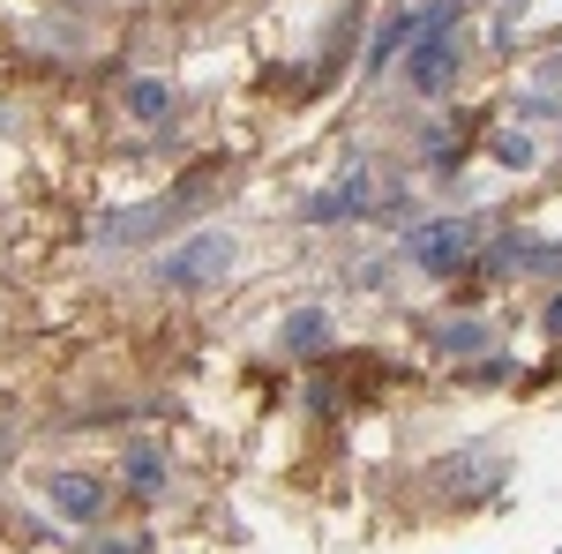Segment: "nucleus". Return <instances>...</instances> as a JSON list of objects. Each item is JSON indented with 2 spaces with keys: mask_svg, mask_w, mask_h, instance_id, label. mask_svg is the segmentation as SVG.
<instances>
[{
  "mask_svg": "<svg viewBox=\"0 0 562 554\" xmlns=\"http://www.w3.org/2000/svg\"><path fill=\"white\" fill-rule=\"evenodd\" d=\"M346 211H368V172H346V188L307 203V217H346Z\"/></svg>",
  "mask_w": 562,
  "mask_h": 554,
  "instance_id": "8",
  "label": "nucleus"
},
{
  "mask_svg": "<svg viewBox=\"0 0 562 554\" xmlns=\"http://www.w3.org/2000/svg\"><path fill=\"white\" fill-rule=\"evenodd\" d=\"M98 554H150V540H113V547H98Z\"/></svg>",
  "mask_w": 562,
  "mask_h": 554,
  "instance_id": "13",
  "label": "nucleus"
},
{
  "mask_svg": "<svg viewBox=\"0 0 562 554\" xmlns=\"http://www.w3.org/2000/svg\"><path fill=\"white\" fill-rule=\"evenodd\" d=\"M128 105L143 113V121H173V90H166V83H135Z\"/></svg>",
  "mask_w": 562,
  "mask_h": 554,
  "instance_id": "10",
  "label": "nucleus"
},
{
  "mask_svg": "<svg viewBox=\"0 0 562 554\" xmlns=\"http://www.w3.org/2000/svg\"><path fill=\"white\" fill-rule=\"evenodd\" d=\"M128 487L143 495V502H150V495H166V457H158L150 442H135V450H128Z\"/></svg>",
  "mask_w": 562,
  "mask_h": 554,
  "instance_id": "7",
  "label": "nucleus"
},
{
  "mask_svg": "<svg viewBox=\"0 0 562 554\" xmlns=\"http://www.w3.org/2000/svg\"><path fill=\"white\" fill-rule=\"evenodd\" d=\"M203 195H211V180H195L188 195H173V203H150V211L105 217V225H98V240H121V248H128V240H143V233H158V225H173V217H188L195 203H203Z\"/></svg>",
  "mask_w": 562,
  "mask_h": 554,
  "instance_id": "5",
  "label": "nucleus"
},
{
  "mask_svg": "<svg viewBox=\"0 0 562 554\" xmlns=\"http://www.w3.org/2000/svg\"><path fill=\"white\" fill-rule=\"evenodd\" d=\"M405 256L420 262V270H435V278H450V270H465L480 256V225L473 217H435V225H420L405 240Z\"/></svg>",
  "mask_w": 562,
  "mask_h": 554,
  "instance_id": "1",
  "label": "nucleus"
},
{
  "mask_svg": "<svg viewBox=\"0 0 562 554\" xmlns=\"http://www.w3.org/2000/svg\"><path fill=\"white\" fill-rule=\"evenodd\" d=\"M0 450H8V427H0Z\"/></svg>",
  "mask_w": 562,
  "mask_h": 554,
  "instance_id": "15",
  "label": "nucleus"
},
{
  "mask_svg": "<svg viewBox=\"0 0 562 554\" xmlns=\"http://www.w3.org/2000/svg\"><path fill=\"white\" fill-rule=\"evenodd\" d=\"M480 344H487L480 323H442V352H480Z\"/></svg>",
  "mask_w": 562,
  "mask_h": 554,
  "instance_id": "11",
  "label": "nucleus"
},
{
  "mask_svg": "<svg viewBox=\"0 0 562 554\" xmlns=\"http://www.w3.org/2000/svg\"><path fill=\"white\" fill-rule=\"evenodd\" d=\"M458 8H465V0H420V8H397V15L383 23V38L368 45V68H390L397 53H413L428 31H450V23H458Z\"/></svg>",
  "mask_w": 562,
  "mask_h": 554,
  "instance_id": "2",
  "label": "nucleus"
},
{
  "mask_svg": "<svg viewBox=\"0 0 562 554\" xmlns=\"http://www.w3.org/2000/svg\"><path fill=\"white\" fill-rule=\"evenodd\" d=\"M495 158H503V166H532V143H525V135H495Z\"/></svg>",
  "mask_w": 562,
  "mask_h": 554,
  "instance_id": "12",
  "label": "nucleus"
},
{
  "mask_svg": "<svg viewBox=\"0 0 562 554\" xmlns=\"http://www.w3.org/2000/svg\"><path fill=\"white\" fill-rule=\"evenodd\" d=\"M548 330H555V338H562V299H555V307H548Z\"/></svg>",
  "mask_w": 562,
  "mask_h": 554,
  "instance_id": "14",
  "label": "nucleus"
},
{
  "mask_svg": "<svg viewBox=\"0 0 562 554\" xmlns=\"http://www.w3.org/2000/svg\"><path fill=\"white\" fill-rule=\"evenodd\" d=\"M53 510L76 517V524H90V517L105 510V487H98L90 472H60V479H53Z\"/></svg>",
  "mask_w": 562,
  "mask_h": 554,
  "instance_id": "6",
  "label": "nucleus"
},
{
  "mask_svg": "<svg viewBox=\"0 0 562 554\" xmlns=\"http://www.w3.org/2000/svg\"><path fill=\"white\" fill-rule=\"evenodd\" d=\"M225 262H233V240L225 233H195V240H180L166 256V285H211V278H225Z\"/></svg>",
  "mask_w": 562,
  "mask_h": 554,
  "instance_id": "4",
  "label": "nucleus"
},
{
  "mask_svg": "<svg viewBox=\"0 0 562 554\" xmlns=\"http://www.w3.org/2000/svg\"><path fill=\"white\" fill-rule=\"evenodd\" d=\"M323 344H330V323H323V307H301V315H293V323H285V352H323Z\"/></svg>",
  "mask_w": 562,
  "mask_h": 554,
  "instance_id": "9",
  "label": "nucleus"
},
{
  "mask_svg": "<svg viewBox=\"0 0 562 554\" xmlns=\"http://www.w3.org/2000/svg\"><path fill=\"white\" fill-rule=\"evenodd\" d=\"M405 83L420 90V98H442V90L458 83V38L450 31H428V38L405 53Z\"/></svg>",
  "mask_w": 562,
  "mask_h": 554,
  "instance_id": "3",
  "label": "nucleus"
}]
</instances>
